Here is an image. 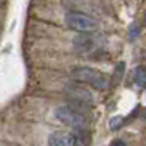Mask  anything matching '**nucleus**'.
I'll return each instance as SVG.
<instances>
[{
    "label": "nucleus",
    "instance_id": "1",
    "mask_svg": "<svg viewBox=\"0 0 146 146\" xmlns=\"http://www.w3.org/2000/svg\"><path fill=\"white\" fill-rule=\"evenodd\" d=\"M72 78L82 82L85 85H89L91 88L98 89V91H105L110 88L111 85V80H110V76L105 75L104 72L96 70L94 67H76L72 70Z\"/></svg>",
    "mask_w": 146,
    "mask_h": 146
},
{
    "label": "nucleus",
    "instance_id": "2",
    "mask_svg": "<svg viewBox=\"0 0 146 146\" xmlns=\"http://www.w3.org/2000/svg\"><path fill=\"white\" fill-rule=\"evenodd\" d=\"M64 22L70 29L78 31V32H92L98 27V22L92 16L82 13V12H75V10L67 12L64 16Z\"/></svg>",
    "mask_w": 146,
    "mask_h": 146
},
{
    "label": "nucleus",
    "instance_id": "3",
    "mask_svg": "<svg viewBox=\"0 0 146 146\" xmlns=\"http://www.w3.org/2000/svg\"><path fill=\"white\" fill-rule=\"evenodd\" d=\"M54 115L58 121H62L63 124L70 126V127H83L88 123V118L85 117V114L70 105L57 107L54 111Z\"/></svg>",
    "mask_w": 146,
    "mask_h": 146
},
{
    "label": "nucleus",
    "instance_id": "4",
    "mask_svg": "<svg viewBox=\"0 0 146 146\" xmlns=\"http://www.w3.org/2000/svg\"><path fill=\"white\" fill-rule=\"evenodd\" d=\"M75 139L76 137L72 133L64 130H57L48 136V146H73Z\"/></svg>",
    "mask_w": 146,
    "mask_h": 146
},
{
    "label": "nucleus",
    "instance_id": "5",
    "mask_svg": "<svg viewBox=\"0 0 146 146\" xmlns=\"http://www.w3.org/2000/svg\"><path fill=\"white\" fill-rule=\"evenodd\" d=\"M135 82L139 86H146V69L145 67H137L135 70Z\"/></svg>",
    "mask_w": 146,
    "mask_h": 146
},
{
    "label": "nucleus",
    "instance_id": "6",
    "mask_svg": "<svg viewBox=\"0 0 146 146\" xmlns=\"http://www.w3.org/2000/svg\"><path fill=\"white\" fill-rule=\"evenodd\" d=\"M121 121H123V117H120V115L111 118V120H110V129H111V130H117V129L121 126V124H120Z\"/></svg>",
    "mask_w": 146,
    "mask_h": 146
},
{
    "label": "nucleus",
    "instance_id": "7",
    "mask_svg": "<svg viewBox=\"0 0 146 146\" xmlns=\"http://www.w3.org/2000/svg\"><path fill=\"white\" fill-rule=\"evenodd\" d=\"M110 146H126V143H124L123 140H118V139H117V140H113Z\"/></svg>",
    "mask_w": 146,
    "mask_h": 146
},
{
    "label": "nucleus",
    "instance_id": "8",
    "mask_svg": "<svg viewBox=\"0 0 146 146\" xmlns=\"http://www.w3.org/2000/svg\"><path fill=\"white\" fill-rule=\"evenodd\" d=\"M73 146H85V143H83L80 139H75V143H73Z\"/></svg>",
    "mask_w": 146,
    "mask_h": 146
}]
</instances>
